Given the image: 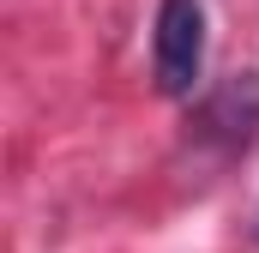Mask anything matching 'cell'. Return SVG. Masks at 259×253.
I'll list each match as a JSON object with an SVG mask.
<instances>
[{
  "mask_svg": "<svg viewBox=\"0 0 259 253\" xmlns=\"http://www.w3.org/2000/svg\"><path fill=\"white\" fill-rule=\"evenodd\" d=\"M259 133V72H241L217 85L199 103V139H217L223 151H247Z\"/></svg>",
  "mask_w": 259,
  "mask_h": 253,
  "instance_id": "obj_2",
  "label": "cell"
},
{
  "mask_svg": "<svg viewBox=\"0 0 259 253\" xmlns=\"http://www.w3.org/2000/svg\"><path fill=\"white\" fill-rule=\"evenodd\" d=\"M151 78L163 97H193L205 78V0H163L151 36Z\"/></svg>",
  "mask_w": 259,
  "mask_h": 253,
  "instance_id": "obj_1",
  "label": "cell"
}]
</instances>
